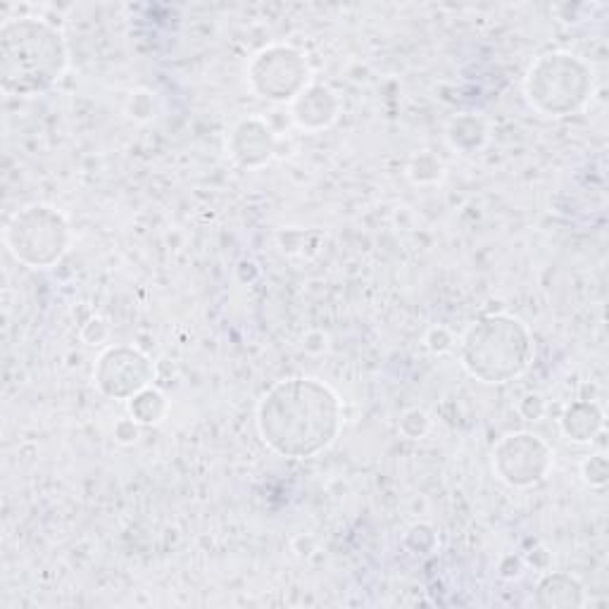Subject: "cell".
<instances>
[{
    "label": "cell",
    "instance_id": "cell-12",
    "mask_svg": "<svg viewBox=\"0 0 609 609\" xmlns=\"http://www.w3.org/2000/svg\"><path fill=\"white\" fill-rule=\"evenodd\" d=\"M605 427V412L598 402L576 400L559 419V429L571 443H592Z\"/></svg>",
    "mask_w": 609,
    "mask_h": 609
},
{
    "label": "cell",
    "instance_id": "cell-17",
    "mask_svg": "<svg viewBox=\"0 0 609 609\" xmlns=\"http://www.w3.org/2000/svg\"><path fill=\"white\" fill-rule=\"evenodd\" d=\"M398 429H400V433L405 435V439L421 441L431 431V419L424 410H419V408L405 410L400 421H398Z\"/></svg>",
    "mask_w": 609,
    "mask_h": 609
},
{
    "label": "cell",
    "instance_id": "cell-22",
    "mask_svg": "<svg viewBox=\"0 0 609 609\" xmlns=\"http://www.w3.org/2000/svg\"><path fill=\"white\" fill-rule=\"evenodd\" d=\"M107 336H111V326H107V322L101 317L91 319L88 324H84V329H82V340L86 343V346H103Z\"/></svg>",
    "mask_w": 609,
    "mask_h": 609
},
{
    "label": "cell",
    "instance_id": "cell-19",
    "mask_svg": "<svg viewBox=\"0 0 609 609\" xmlns=\"http://www.w3.org/2000/svg\"><path fill=\"white\" fill-rule=\"evenodd\" d=\"M127 113L129 117L144 122V119H150L153 113H155V98L150 91H136L132 93L129 98V105H127Z\"/></svg>",
    "mask_w": 609,
    "mask_h": 609
},
{
    "label": "cell",
    "instance_id": "cell-14",
    "mask_svg": "<svg viewBox=\"0 0 609 609\" xmlns=\"http://www.w3.org/2000/svg\"><path fill=\"white\" fill-rule=\"evenodd\" d=\"M129 417L136 419L140 427H153L160 424V421L167 417L169 410V400L165 398L162 390L148 386L146 390H140L138 396H134L129 402Z\"/></svg>",
    "mask_w": 609,
    "mask_h": 609
},
{
    "label": "cell",
    "instance_id": "cell-20",
    "mask_svg": "<svg viewBox=\"0 0 609 609\" xmlns=\"http://www.w3.org/2000/svg\"><path fill=\"white\" fill-rule=\"evenodd\" d=\"M517 412L524 421H538L548 412V405H545L543 396L538 393H526L519 402H517Z\"/></svg>",
    "mask_w": 609,
    "mask_h": 609
},
{
    "label": "cell",
    "instance_id": "cell-23",
    "mask_svg": "<svg viewBox=\"0 0 609 609\" xmlns=\"http://www.w3.org/2000/svg\"><path fill=\"white\" fill-rule=\"evenodd\" d=\"M140 435V424L136 419H119L115 424V441L122 443V445H132L138 441Z\"/></svg>",
    "mask_w": 609,
    "mask_h": 609
},
{
    "label": "cell",
    "instance_id": "cell-9",
    "mask_svg": "<svg viewBox=\"0 0 609 609\" xmlns=\"http://www.w3.org/2000/svg\"><path fill=\"white\" fill-rule=\"evenodd\" d=\"M227 148L241 169H260L276 155V134L262 117H243L233 124Z\"/></svg>",
    "mask_w": 609,
    "mask_h": 609
},
{
    "label": "cell",
    "instance_id": "cell-11",
    "mask_svg": "<svg viewBox=\"0 0 609 609\" xmlns=\"http://www.w3.org/2000/svg\"><path fill=\"white\" fill-rule=\"evenodd\" d=\"M534 602L540 609H576L586 605V588L567 571H548L536 586Z\"/></svg>",
    "mask_w": 609,
    "mask_h": 609
},
{
    "label": "cell",
    "instance_id": "cell-8",
    "mask_svg": "<svg viewBox=\"0 0 609 609\" xmlns=\"http://www.w3.org/2000/svg\"><path fill=\"white\" fill-rule=\"evenodd\" d=\"M155 381V365L134 346H111L93 367V384L111 400H132Z\"/></svg>",
    "mask_w": 609,
    "mask_h": 609
},
{
    "label": "cell",
    "instance_id": "cell-7",
    "mask_svg": "<svg viewBox=\"0 0 609 609\" xmlns=\"http://www.w3.org/2000/svg\"><path fill=\"white\" fill-rule=\"evenodd\" d=\"M493 472L510 489H534L548 479L555 464V452L540 435L531 431L510 433L493 448Z\"/></svg>",
    "mask_w": 609,
    "mask_h": 609
},
{
    "label": "cell",
    "instance_id": "cell-18",
    "mask_svg": "<svg viewBox=\"0 0 609 609\" xmlns=\"http://www.w3.org/2000/svg\"><path fill=\"white\" fill-rule=\"evenodd\" d=\"M581 476L590 489H605L609 481V462L605 455H590L581 464Z\"/></svg>",
    "mask_w": 609,
    "mask_h": 609
},
{
    "label": "cell",
    "instance_id": "cell-4",
    "mask_svg": "<svg viewBox=\"0 0 609 609\" xmlns=\"http://www.w3.org/2000/svg\"><path fill=\"white\" fill-rule=\"evenodd\" d=\"M596 74L588 62L569 51L540 53L524 76V96L543 117L561 119L581 113L588 105Z\"/></svg>",
    "mask_w": 609,
    "mask_h": 609
},
{
    "label": "cell",
    "instance_id": "cell-6",
    "mask_svg": "<svg viewBox=\"0 0 609 609\" xmlns=\"http://www.w3.org/2000/svg\"><path fill=\"white\" fill-rule=\"evenodd\" d=\"M248 84L264 101L293 103L312 84L309 62L295 45H264L248 62Z\"/></svg>",
    "mask_w": 609,
    "mask_h": 609
},
{
    "label": "cell",
    "instance_id": "cell-1",
    "mask_svg": "<svg viewBox=\"0 0 609 609\" xmlns=\"http://www.w3.org/2000/svg\"><path fill=\"white\" fill-rule=\"evenodd\" d=\"M255 424L262 443L274 455L309 460L336 443L343 429V402L319 379L291 377L262 396Z\"/></svg>",
    "mask_w": 609,
    "mask_h": 609
},
{
    "label": "cell",
    "instance_id": "cell-10",
    "mask_svg": "<svg viewBox=\"0 0 609 609\" xmlns=\"http://www.w3.org/2000/svg\"><path fill=\"white\" fill-rule=\"evenodd\" d=\"M343 111L338 93L326 84H309L298 98L291 103V117L303 132H324L334 127Z\"/></svg>",
    "mask_w": 609,
    "mask_h": 609
},
{
    "label": "cell",
    "instance_id": "cell-3",
    "mask_svg": "<svg viewBox=\"0 0 609 609\" xmlns=\"http://www.w3.org/2000/svg\"><path fill=\"white\" fill-rule=\"evenodd\" d=\"M534 334L512 315H483L460 338V363L472 379L500 386L524 377L534 363Z\"/></svg>",
    "mask_w": 609,
    "mask_h": 609
},
{
    "label": "cell",
    "instance_id": "cell-2",
    "mask_svg": "<svg viewBox=\"0 0 609 609\" xmlns=\"http://www.w3.org/2000/svg\"><path fill=\"white\" fill-rule=\"evenodd\" d=\"M70 65L62 31L39 18H12L0 27V88L34 98L51 91Z\"/></svg>",
    "mask_w": 609,
    "mask_h": 609
},
{
    "label": "cell",
    "instance_id": "cell-16",
    "mask_svg": "<svg viewBox=\"0 0 609 609\" xmlns=\"http://www.w3.org/2000/svg\"><path fill=\"white\" fill-rule=\"evenodd\" d=\"M402 545L408 553L417 557H427L439 550V534H435V528L431 524L419 522L408 528V534L402 538Z\"/></svg>",
    "mask_w": 609,
    "mask_h": 609
},
{
    "label": "cell",
    "instance_id": "cell-15",
    "mask_svg": "<svg viewBox=\"0 0 609 609\" xmlns=\"http://www.w3.org/2000/svg\"><path fill=\"white\" fill-rule=\"evenodd\" d=\"M443 175H445V165L439 155H433L429 150L412 155V160L408 165V177L414 186H433L443 179Z\"/></svg>",
    "mask_w": 609,
    "mask_h": 609
},
{
    "label": "cell",
    "instance_id": "cell-5",
    "mask_svg": "<svg viewBox=\"0 0 609 609\" xmlns=\"http://www.w3.org/2000/svg\"><path fill=\"white\" fill-rule=\"evenodd\" d=\"M10 255L29 270H51L70 253L72 229L67 217L49 202H29L6 224Z\"/></svg>",
    "mask_w": 609,
    "mask_h": 609
},
{
    "label": "cell",
    "instance_id": "cell-13",
    "mask_svg": "<svg viewBox=\"0 0 609 609\" xmlns=\"http://www.w3.org/2000/svg\"><path fill=\"white\" fill-rule=\"evenodd\" d=\"M448 144L460 153H476L489 140V122L481 115L464 113L448 124Z\"/></svg>",
    "mask_w": 609,
    "mask_h": 609
},
{
    "label": "cell",
    "instance_id": "cell-21",
    "mask_svg": "<svg viewBox=\"0 0 609 609\" xmlns=\"http://www.w3.org/2000/svg\"><path fill=\"white\" fill-rule=\"evenodd\" d=\"M452 346H455V336H452L445 329V326H433V329H429V334H427V348L433 355H445L448 350H452Z\"/></svg>",
    "mask_w": 609,
    "mask_h": 609
}]
</instances>
